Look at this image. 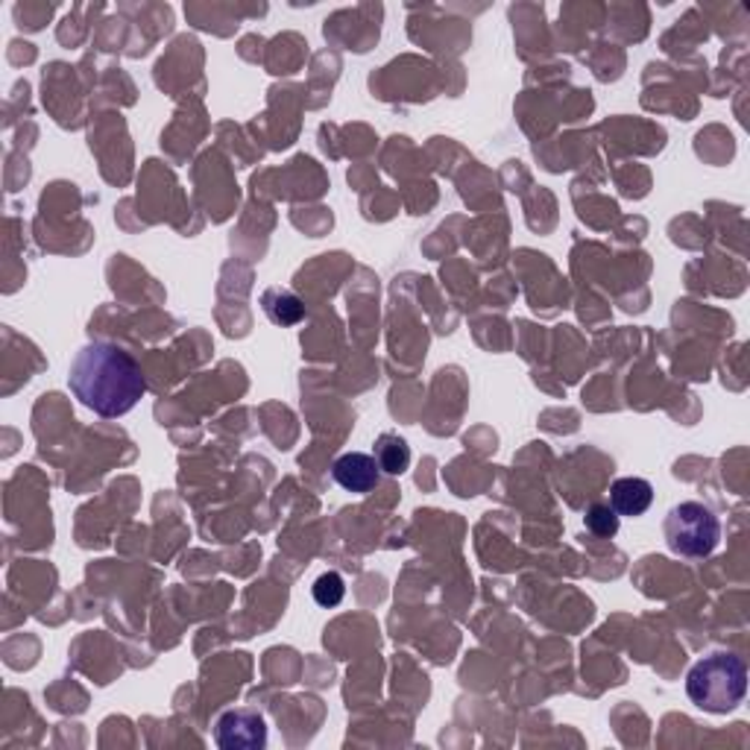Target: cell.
I'll return each instance as SVG.
<instances>
[{
	"mask_svg": "<svg viewBox=\"0 0 750 750\" xmlns=\"http://www.w3.org/2000/svg\"><path fill=\"white\" fill-rule=\"evenodd\" d=\"M344 595L346 583L337 572L320 574L317 581H314V601H317L320 607H337V604L344 601Z\"/></svg>",
	"mask_w": 750,
	"mask_h": 750,
	"instance_id": "cell-9",
	"label": "cell"
},
{
	"mask_svg": "<svg viewBox=\"0 0 750 750\" xmlns=\"http://www.w3.org/2000/svg\"><path fill=\"white\" fill-rule=\"evenodd\" d=\"M214 741L223 750L267 748V721L256 709H230L214 724Z\"/></svg>",
	"mask_w": 750,
	"mask_h": 750,
	"instance_id": "cell-4",
	"label": "cell"
},
{
	"mask_svg": "<svg viewBox=\"0 0 750 750\" xmlns=\"http://www.w3.org/2000/svg\"><path fill=\"white\" fill-rule=\"evenodd\" d=\"M372 458L379 460L381 472H388V475H402V472H407V467H411V446H407L399 434H381L379 440H376Z\"/></svg>",
	"mask_w": 750,
	"mask_h": 750,
	"instance_id": "cell-8",
	"label": "cell"
},
{
	"mask_svg": "<svg viewBox=\"0 0 750 750\" xmlns=\"http://www.w3.org/2000/svg\"><path fill=\"white\" fill-rule=\"evenodd\" d=\"M68 388L98 416L130 414L147 393V379L133 355L115 344L82 346L68 370Z\"/></svg>",
	"mask_w": 750,
	"mask_h": 750,
	"instance_id": "cell-1",
	"label": "cell"
},
{
	"mask_svg": "<svg viewBox=\"0 0 750 750\" xmlns=\"http://www.w3.org/2000/svg\"><path fill=\"white\" fill-rule=\"evenodd\" d=\"M686 695L704 713H732L748 695V665L736 653H709L686 674Z\"/></svg>",
	"mask_w": 750,
	"mask_h": 750,
	"instance_id": "cell-2",
	"label": "cell"
},
{
	"mask_svg": "<svg viewBox=\"0 0 750 750\" xmlns=\"http://www.w3.org/2000/svg\"><path fill=\"white\" fill-rule=\"evenodd\" d=\"M332 475L349 493H370L372 486L379 484L381 467L379 460L367 455V451H349V455H340L335 460Z\"/></svg>",
	"mask_w": 750,
	"mask_h": 750,
	"instance_id": "cell-5",
	"label": "cell"
},
{
	"mask_svg": "<svg viewBox=\"0 0 750 750\" xmlns=\"http://www.w3.org/2000/svg\"><path fill=\"white\" fill-rule=\"evenodd\" d=\"M261 305H265V314L273 320L276 326H296L305 320V305L296 293L284 291V288H270L261 296Z\"/></svg>",
	"mask_w": 750,
	"mask_h": 750,
	"instance_id": "cell-7",
	"label": "cell"
},
{
	"mask_svg": "<svg viewBox=\"0 0 750 750\" xmlns=\"http://www.w3.org/2000/svg\"><path fill=\"white\" fill-rule=\"evenodd\" d=\"M586 528L598 537H616L618 534V513L609 504H592L586 513Z\"/></svg>",
	"mask_w": 750,
	"mask_h": 750,
	"instance_id": "cell-10",
	"label": "cell"
},
{
	"mask_svg": "<svg viewBox=\"0 0 750 750\" xmlns=\"http://www.w3.org/2000/svg\"><path fill=\"white\" fill-rule=\"evenodd\" d=\"M653 502V486L645 478H618L609 486V507L618 516H642Z\"/></svg>",
	"mask_w": 750,
	"mask_h": 750,
	"instance_id": "cell-6",
	"label": "cell"
},
{
	"mask_svg": "<svg viewBox=\"0 0 750 750\" xmlns=\"http://www.w3.org/2000/svg\"><path fill=\"white\" fill-rule=\"evenodd\" d=\"M665 542L680 557H709L721 542V522L706 504L680 502L665 516Z\"/></svg>",
	"mask_w": 750,
	"mask_h": 750,
	"instance_id": "cell-3",
	"label": "cell"
}]
</instances>
